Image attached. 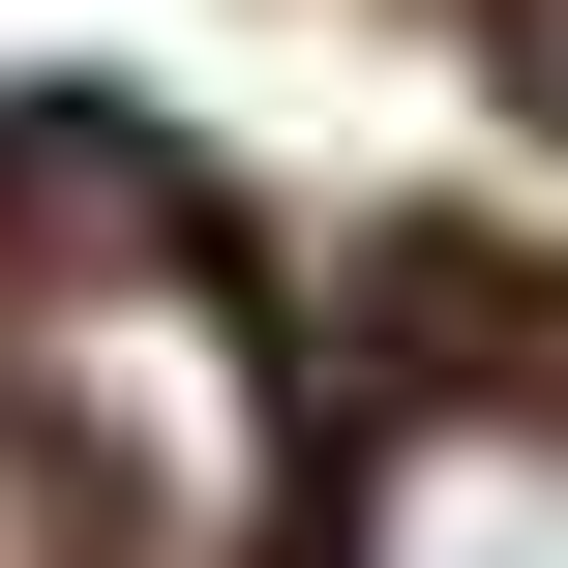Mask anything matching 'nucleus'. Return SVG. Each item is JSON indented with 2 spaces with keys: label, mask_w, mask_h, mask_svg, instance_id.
Segmentation results:
<instances>
[{
  "label": "nucleus",
  "mask_w": 568,
  "mask_h": 568,
  "mask_svg": "<svg viewBox=\"0 0 568 568\" xmlns=\"http://www.w3.org/2000/svg\"><path fill=\"white\" fill-rule=\"evenodd\" d=\"M509 60H539V120H568V0H509Z\"/></svg>",
  "instance_id": "nucleus-3"
},
{
  "label": "nucleus",
  "mask_w": 568,
  "mask_h": 568,
  "mask_svg": "<svg viewBox=\"0 0 568 568\" xmlns=\"http://www.w3.org/2000/svg\"><path fill=\"white\" fill-rule=\"evenodd\" d=\"M329 568H568V419L539 389H389L359 479H329Z\"/></svg>",
  "instance_id": "nucleus-2"
},
{
  "label": "nucleus",
  "mask_w": 568,
  "mask_h": 568,
  "mask_svg": "<svg viewBox=\"0 0 568 568\" xmlns=\"http://www.w3.org/2000/svg\"><path fill=\"white\" fill-rule=\"evenodd\" d=\"M0 449L60 479V568H240L300 509L270 300L210 270L180 150H120V120H0Z\"/></svg>",
  "instance_id": "nucleus-1"
}]
</instances>
